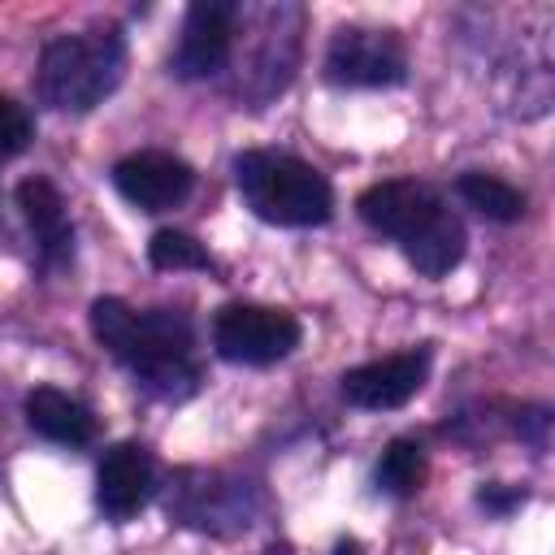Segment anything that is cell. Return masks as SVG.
I'll use <instances>...</instances> for the list:
<instances>
[{
	"instance_id": "6da1fadb",
	"label": "cell",
	"mask_w": 555,
	"mask_h": 555,
	"mask_svg": "<svg viewBox=\"0 0 555 555\" xmlns=\"http://www.w3.org/2000/svg\"><path fill=\"white\" fill-rule=\"evenodd\" d=\"M91 334L160 399H186L199 386L195 330L186 312L173 308L134 312L126 299L100 295L91 304Z\"/></svg>"
},
{
	"instance_id": "7a4b0ae2",
	"label": "cell",
	"mask_w": 555,
	"mask_h": 555,
	"mask_svg": "<svg viewBox=\"0 0 555 555\" xmlns=\"http://www.w3.org/2000/svg\"><path fill=\"white\" fill-rule=\"evenodd\" d=\"M356 208L364 225L395 238L425 278L451 273L464 256V221L425 182H412V178L377 182L356 199Z\"/></svg>"
},
{
	"instance_id": "3957f363",
	"label": "cell",
	"mask_w": 555,
	"mask_h": 555,
	"mask_svg": "<svg viewBox=\"0 0 555 555\" xmlns=\"http://www.w3.org/2000/svg\"><path fill=\"white\" fill-rule=\"evenodd\" d=\"M126 74V39L117 26H91L56 35L39 52L35 91L56 113H91L104 95L117 91Z\"/></svg>"
},
{
	"instance_id": "277c9868",
	"label": "cell",
	"mask_w": 555,
	"mask_h": 555,
	"mask_svg": "<svg viewBox=\"0 0 555 555\" xmlns=\"http://www.w3.org/2000/svg\"><path fill=\"white\" fill-rule=\"evenodd\" d=\"M299 4H238L234 43H230V74L234 95L247 104L273 100L299 61Z\"/></svg>"
},
{
	"instance_id": "5b68a950",
	"label": "cell",
	"mask_w": 555,
	"mask_h": 555,
	"mask_svg": "<svg viewBox=\"0 0 555 555\" xmlns=\"http://www.w3.org/2000/svg\"><path fill=\"white\" fill-rule=\"evenodd\" d=\"M234 182L247 208L269 225H321L330 221L334 191L330 182L299 156L251 147L234 156Z\"/></svg>"
},
{
	"instance_id": "8992f818",
	"label": "cell",
	"mask_w": 555,
	"mask_h": 555,
	"mask_svg": "<svg viewBox=\"0 0 555 555\" xmlns=\"http://www.w3.org/2000/svg\"><path fill=\"white\" fill-rule=\"evenodd\" d=\"M264 494L251 477L230 468H178L165 486V512L173 525L208 533V538H238L256 525Z\"/></svg>"
},
{
	"instance_id": "52a82bcc",
	"label": "cell",
	"mask_w": 555,
	"mask_h": 555,
	"mask_svg": "<svg viewBox=\"0 0 555 555\" xmlns=\"http://www.w3.org/2000/svg\"><path fill=\"white\" fill-rule=\"evenodd\" d=\"M212 347L230 364H278L299 347V321L264 304H225L212 317Z\"/></svg>"
},
{
	"instance_id": "ba28073f",
	"label": "cell",
	"mask_w": 555,
	"mask_h": 555,
	"mask_svg": "<svg viewBox=\"0 0 555 555\" xmlns=\"http://www.w3.org/2000/svg\"><path fill=\"white\" fill-rule=\"evenodd\" d=\"M325 78L338 87H399L408 78L399 35L373 26H338L325 52Z\"/></svg>"
},
{
	"instance_id": "9c48e42d",
	"label": "cell",
	"mask_w": 555,
	"mask_h": 555,
	"mask_svg": "<svg viewBox=\"0 0 555 555\" xmlns=\"http://www.w3.org/2000/svg\"><path fill=\"white\" fill-rule=\"evenodd\" d=\"M234 17H238L234 0H195L182 17V35H178L169 69L186 82H204V78L225 74L230 43H234Z\"/></svg>"
},
{
	"instance_id": "30bf717a",
	"label": "cell",
	"mask_w": 555,
	"mask_h": 555,
	"mask_svg": "<svg viewBox=\"0 0 555 555\" xmlns=\"http://www.w3.org/2000/svg\"><path fill=\"white\" fill-rule=\"evenodd\" d=\"M113 186L139 212H169L191 195L195 169L173 152H134L113 165Z\"/></svg>"
},
{
	"instance_id": "8fae6325",
	"label": "cell",
	"mask_w": 555,
	"mask_h": 555,
	"mask_svg": "<svg viewBox=\"0 0 555 555\" xmlns=\"http://www.w3.org/2000/svg\"><path fill=\"white\" fill-rule=\"evenodd\" d=\"M425 377H429V351L425 347L399 351V356L347 369L343 373V399L351 408H364V412H390V408H403L425 386Z\"/></svg>"
},
{
	"instance_id": "7c38bea8",
	"label": "cell",
	"mask_w": 555,
	"mask_h": 555,
	"mask_svg": "<svg viewBox=\"0 0 555 555\" xmlns=\"http://www.w3.org/2000/svg\"><path fill=\"white\" fill-rule=\"evenodd\" d=\"M156 490V464L147 447L139 442H117L100 455L95 468V503L108 520H130Z\"/></svg>"
},
{
	"instance_id": "4fadbf2b",
	"label": "cell",
	"mask_w": 555,
	"mask_h": 555,
	"mask_svg": "<svg viewBox=\"0 0 555 555\" xmlns=\"http://www.w3.org/2000/svg\"><path fill=\"white\" fill-rule=\"evenodd\" d=\"M17 208H22V217L35 234V247H39L43 264L48 269L69 264L74 260V225H69L61 191L48 178H26V182H17Z\"/></svg>"
},
{
	"instance_id": "5bb4252c",
	"label": "cell",
	"mask_w": 555,
	"mask_h": 555,
	"mask_svg": "<svg viewBox=\"0 0 555 555\" xmlns=\"http://www.w3.org/2000/svg\"><path fill=\"white\" fill-rule=\"evenodd\" d=\"M26 425L61 447H87L95 438V416L87 403H78L74 395L56 390V386H35L26 395Z\"/></svg>"
},
{
	"instance_id": "9a60e30c",
	"label": "cell",
	"mask_w": 555,
	"mask_h": 555,
	"mask_svg": "<svg viewBox=\"0 0 555 555\" xmlns=\"http://www.w3.org/2000/svg\"><path fill=\"white\" fill-rule=\"evenodd\" d=\"M373 477H377V490H386L395 499L416 494L421 481H425V447L416 438H390Z\"/></svg>"
},
{
	"instance_id": "2e32d148",
	"label": "cell",
	"mask_w": 555,
	"mask_h": 555,
	"mask_svg": "<svg viewBox=\"0 0 555 555\" xmlns=\"http://www.w3.org/2000/svg\"><path fill=\"white\" fill-rule=\"evenodd\" d=\"M455 191H460V199L468 204V208H477L481 217H490V221H516L520 212H525V195L512 186V182H503V178H494V173H460V182H455Z\"/></svg>"
},
{
	"instance_id": "e0dca14e",
	"label": "cell",
	"mask_w": 555,
	"mask_h": 555,
	"mask_svg": "<svg viewBox=\"0 0 555 555\" xmlns=\"http://www.w3.org/2000/svg\"><path fill=\"white\" fill-rule=\"evenodd\" d=\"M147 260L165 273H178V269H212V256L182 230H156L152 243H147Z\"/></svg>"
},
{
	"instance_id": "ac0fdd59",
	"label": "cell",
	"mask_w": 555,
	"mask_h": 555,
	"mask_svg": "<svg viewBox=\"0 0 555 555\" xmlns=\"http://www.w3.org/2000/svg\"><path fill=\"white\" fill-rule=\"evenodd\" d=\"M30 139H35V121H30V113H26L17 100L0 95V156H17V152H26Z\"/></svg>"
},
{
	"instance_id": "d6986e66",
	"label": "cell",
	"mask_w": 555,
	"mask_h": 555,
	"mask_svg": "<svg viewBox=\"0 0 555 555\" xmlns=\"http://www.w3.org/2000/svg\"><path fill=\"white\" fill-rule=\"evenodd\" d=\"M477 503H481L486 512L503 516V512H512L516 503H525V490H503V486H486V490L477 494Z\"/></svg>"
},
{
	"instance_id": "ffe728a7",
	"label": "cell",
	"mask_w": 555,
	"mask_h": 555,
	"mask_svg": "<svg viewBox=\"0 0 555 555\" xmlns=\"http://www.w3.org/2000/svg\"><path fill=\"white\" fill-rule=\"evenodd\" d=\"M260 555H295L291 546H269V551H260Z\"/></svg>"
},
{
	"instance_id": "44dd1931",
	"label": "cell",
	"mask_w": 555,
	"mask_h": 555,
	"mask_svg": "<svg viewBox=\"0 0 555 555\" xmlns=\"http://www.w3.org/2000/svg\"><path fill=\"white\" fill-rule=\"evenodd\" d=\"M338 555H356V542H347V546H338Z\"/></svg>"
}]
</instances>
